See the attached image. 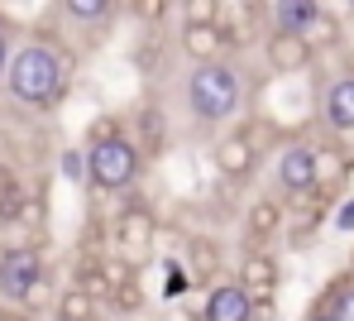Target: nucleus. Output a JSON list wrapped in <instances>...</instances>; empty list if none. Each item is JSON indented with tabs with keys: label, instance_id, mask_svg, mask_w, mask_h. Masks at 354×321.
I'll return each mask as SVG.
<instances>
[{
	"label": "nucleus",
	"instance_id": "4",
	"mask_svg": "<svg viewBox=\"0 0 354 321\" xmlns=\"http://www.w3.org/2000/svg\"><path fill=\"white\" fill-rule=\"evenodd\" d=\"M115 245H120V259H129V264L139 268L144 259L153 255V245H158V216H153L149 206L129 201L115 216Z\"/></svg>",
	"mask_w": 354,
	"mask_h": 321
},
{
	"label": "nucleus",
	"instance_id": "18",
	"mask_svg": "<svg viewBox=\"0 0 354 321\" xmlns=\"http://www.w3.org/2000/svg\"><path fill=\"white\" fill-rule=\"evenodd\" d=\"M96 273H101V283L111 288V297H115L120 288H129V283H139V268L129 264V259H120V255H101L96 264H91Z\"/></svg>",
	"mask_w": 354,
	"mask_h": 321
},
{
	"label": "nucleus",
	"instance_id": "5",
	"mask_svg": "<svg viewBox=\"0 0 354 321\" xmlns=\"http://www.w3.org/2000/svg\"><path fill=\"white\" fill-rule=\"evenodd\" d=\"M44 283V250H5L0 255V297L29 302Z\"/></svg>",
	"mask_w": 354,
	"mask_h": 321
},
{
	"label": "nucleus",
	"instance_id": "9",
	"mask_svg": "<svg viewBox=\"0 0 354 321\" xmlns=\"http://www.w3.org/2000/svg\"><path fill=\"white\" fill-rule=\"evenodd\" d=\"M211 163H216V173H221L225 183H249V178H254V168H259V154H254L239 134H225V139H216Z\"/></svg>",
	"mask_w": 354,
	"mask_h": 321
},
{
	"label": "nucleus",
	"instance_id": "15",
	"mask_svg": "<svg viewBox=\"0 0 354 321\" xmlns=\"http://www.w3.org/2000/svg\"><path fill=\"white\" fill-rule=\"evenodd\" d=\"M244 230H249V240H273L278 230H283V201H273V196H259L249 211H244Z\"/></svg>",
	"mask_w": 354,
	"mask_h": 321
},
{
	"label": "nucleus",
	"instance_id": "11",
	"mask_svg": "<svg viewBox=\"0 0 354 321\" xmlns=\"http://www.w3.org/2000/svg\"><path fill=\"white\" fill-rule=\"evenodd\" d=\"M321 116H326V125H330V129L354 134V72L335 77V82L326 86V96H321Z\"/></svg>",
	"mask_w": 354,
	"mask_h": 321
},
{
	"label": "nucleus",
	"instance_id": "14",
	"mask_svg": "<svg viewBox=\"0 0 354 321\" xmlns=\"http://www.w3.org/2000/svg\"><path fill=\"white\" fill-rule=\"evenodd\" d=\"M350 173H354V158L340 144H321L316 149V192H340Z\"/></svg>",
	"mask_w": 354,
	"mask_h": 321
},
{
	"label": "nucleus",
	"instance_id": "22",
	"mask_svg": "<svg viewBox=\"0 0 354 321\" xmlns=\"http://www.w3.org/2000/svg\"><path fill=\"white\" fill-rule=\"evenodd\" d=\"M58 168H62L67 183H86V158H82V149H62Z\"/></svg>",
	"mask_w": 354,
	"mask_h": 321
},
{
	"label": "nucleus",
	"instance_id": "13",
	"mask_svg": "<svg viewBox=\"0 0 354 321\" xmlns=\"http://www.w3.org/2000/svg\"><path fill=\"white\" fill-rule=\"evenodd\" d=\"M316 19H321V5H316V0H273V5H268L273 34H306Z\"/></svg>",
	"mask_w": 354,
	"mask_h": 321
},
{
	"label": "nucleus",
	"instance_id": "28",
	"mask_svg": "<svg viewBox=\"0 0 354 321\" xmlns=\"http://www.w3.org/2000/svg\"><path fill=\"white\" fill-rule=\"evenodd\" d=\"M0 321H24V317H10V312H0Z\"/></svg>",
	"mask_w": 354,
	"mask_h": 321
},
{
	"label": "nucleus",
	"instance_id": "8",
	"mask_svg": "<svg viewBox=\"0 0 354 321\" xmlns=\"http://www.w3.org/2000/svg\"><path fill=\"white\" fill-rule=\"evenodd\" d=\"M254 302H249V293L239 288L235 278L230 283H211V293H206V307H201V321H254Z\"/></svg>",
	"mask_w": 354,
	"mask_h": 321
},
{
	"label": "nucleus",
	"instance_id": "1",
	"mask_svg": "<svg viewBox=\"0 0 354 321\" xmlns=\"http://www.w3.org/2000/svg\"><path fill=\"white\" fill-rule=\"evenodd\" d=\"M5 86L24 111H53L67 91V53L53 39L19 44L10 58V72H5Z\"/></svg>",
	"mask_w": 354,
	"mask_h": 321
},
{
	"label": "nucleus",
	"instance_id": "27",
	"mask_svg": "<svg viewBox=\"0 0 354 321\" xmlns=\"http://www.w3.org/2000/svg\"><path fill=\"white\" fill-rule=\"evenodd\" d=\"M306 321H330V317H326V312H311V317H306Z\"/></svg>",
	"mask_w": 354,
	"mask_h": 321
},
{
	"label": "nucleus",
	"instance_id": "7",
	"mask_svg": "<svg viewBox=\"0 0 354 321\" xmlns=\"http://www.w3.org/2000/svg\"><path fill=\"white\" fill-rule=\"evenodd\" d=\"M278 187L288 196H311L316 192V149L311 144H288L278 154Z\"/></svg>",
	"mask_w": 354,
	"mask_h": 321
},
{
	"label": "nucleus",
	"instance_id": "16",
	"mask_svg": "<svg viewBox=\"0 0 354 321\" xmlns=\"http://www.w3.org/2000/svg\"><path fill=\"white\" fill-rule=\"evenodd\" d=\"M216 264H221V255H216V240H192L187 245V283H211V273H216Z\"/></svg>",
	"mask_w": 354,
	"mask_h": 321
},
{
	"label": "nucleus",
	"instance_id": "20",
	"mask_svg": "<svg viewBox=\"0 0 354 321\" xmlns=\"http://www.w3.org/2000/svg\"><path fill=\"white\" fill-rule=\"evenodd\" d=\"M321 312L330 321H354V283H340V288H330V297L321 302Z\"/></svg>",
	"mask_w": 354,
	"mask_h": 321
},
{
	"label": "nucleus",
	"instance_id": "21",
	"mask_svg": "<svg viewBox=\"0 0 354 321\" xmlns=\"http://www.w3.org/2000/svg\"><path fill=\"white\" fill-rule=\"evenodd\" d=\"M301 39H306V48H311V53H316V48H330V44L340 39V24H335V15H326V10H321V19H316V24H311Z\"/></svg>",
	"mask_w": 354,
	"mask_h": 321
},
{
	"label": "nucleus",
	"instance_id": "29",
	"mask_svg": "<svg viewBox=\"0 0 354 321\" xmlns=\"http://www.w3.org/2000/svg\"><path fill=\"white\" fill-rule=\"evenodd\" d=\"M91 321H101V317H91Z\"/></svg>",
	"mask_w": 354,
	"mask_h": 321
},
{
	"label": "nucleus",
	"instance_id": "12",
	"mask_svg": "<svg viewBox=\"0 0 354 321\" xmlns=\"http://www.w3.org/2000/svg\"><path fill=\"white\" fill-rule=\"evenodd\" d=\"M177 44H182V53H187L196 67L225 58V39H221L216 24H182V29H177Z\"/></svg>",
	"mask_w": 354,
	"mask_h": 321
},
{
	"label": "nucleus",
	"instance_id": "17",
	"mask_svg": "<svg viewBox=\"0 0 354 321\" xmlns=\"http://www.w3.org/2000/svg\"><path fill=\"white\" fill-rule=\"evenodd\" d=\"M62 15H67L72 24L101 29V24H111V19H115V5H111V0H67V5H62Z\"/></svg>",
	"mask_w": 354,
	"mask_h": 321
},
{
	"label": "nucleus",
	"instance_id": "2",
	"mask_svg": "<svg viewBox=\"0 0 354 321\" xmlns=\"http://www.w3.org/2000/svg\"><path fill=\"white\" fill-rule=\"evenodd\" d=\"M182 101H187V111H192V120H201V125H225V120H235L239 111H244V101H249V82H244V72L235 63H201L187 72V82H182Z\"/></svg>",
	"mask_w": 354,
	"mask_h": 321
},
{
	"label": "nucleus",
	"instance_id": "26",
	"mask_svg": "<svg viewBox=\"0 0 354 321\" xmlns=\"http://www.w3.org/2000/svg\"><path fill=\"white\" fill-rule=\"evenodd\" d=\"M139 15H144V19H163V15H168V5H163V0H144V5H139Z\"/></svg>",
	"mask_w": 354,
	"mask_h": 321
},
{
	"label": "nucleus",
	"instance_id": "3",
	"mask_svg": "<svg viewBox=\"0 0 354 321\" xmlns=\"http://www.w3.org/2000/svg\"><path fill=\"white\" fill-rule=\"evenodd\" d=\"M139 168H144V154L134 149V139L124 129L111 134H91L86 144V178L101 187V192H124L139 183Z\"/></svg>",
	"mask_w": 354,
	"mask_h": 321
},
{
	"label": "nucleus",
	"instance_id": "6",
	"mask_svg": "<svg viewBox=\"0 0 354 321\" xmlns=\"http://www.w3.org/2000/svg\"><path fill=\"white\" fill-rule=\"evenodd\" d=\"M235 283L249 293L254 312H273V293H278V259L263 255V250H249V255L239 259Z\"/></svg>",
	"mask_w": 354,
	"mask_h": 321
},
{
	"label": "nucleus",
	"instance_id": "23",
	"mask_svg": "<svg viewBox=\"0 0 354 321\" xmlns=\"http://www.w3.org/2000/svg\"><path fill=\"white\" fill-rule=\"evenodd\" d=\"M111 307H115V312H139V307H144V288H139V283L120 288L115 297H111Z\"/></svg>",
	"mask_w": 354,
	"mask_h": 321
},
{
	"label": "nucleus",
	"instance_id": "24",
	"mask_svg": "<svg viewBox=\"0 0 354 321\" xmlns=\"http://www.w3.org/2000/svg\"><path fill=\"white\" fill-rule=\"evenodd\" d=\"M335 230H345V235L354 230V196H350V201H340V211H335Z\"/></svg>",
	"mask_w": 354,
	"mask_h": 321
},
{
	"label": "nucleus",
	"instance_id": "10",
	"mask_svg": "<svg viewBox=\"0 0 354 321\" xmlns=\"http://www.w3.org/2000/svg\"><path fill=\"white\" fill-rule=\"evenodd\" d=\"M263 58H268L273 72H283V77L306 72V67L316 63V53L306 48V39H301V34H268V39H263Z\"/></svg>",
	"mask_w": 354,
	"mask_h": 321
},
{
	"label": "nucleus",
	"instance_id": "25",
	"mask_svg": "<svg viewBox=\"0 0 354 321\" xmlns=\"http://www.w3.org/2000/svg\"><path fill=\"white\" fill-rule=\"evenodd\" d=\"M10 58H15V39H10V34L0 29V77L10 72Z\"/></svg>",
	"mask_w": 354,
	"mask_h": 321
},
{
	"label": "nucleus",
	"instance_id": "19",
	"mask_svg": "<svg viewBox=\"0 0 354 321\" xmlns=\"http://www.w3.org/2000/svg\"><path fill=\"white\" fill-rule=\"evenodd\" d=\"M91 317H96V302H91L77 283L58 293V321H91Z\"/></svg>",
	"mask_w": 354,
	"mask_h": 321
}]
</instances>
